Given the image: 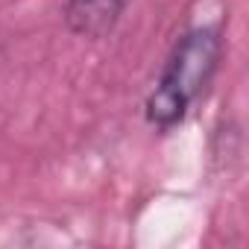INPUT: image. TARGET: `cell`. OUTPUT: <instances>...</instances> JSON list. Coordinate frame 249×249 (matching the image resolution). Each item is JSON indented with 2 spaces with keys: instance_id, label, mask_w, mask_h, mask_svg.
I'll use <instances>...</instances> for the list:
<instances>
[{
  "instance_id": "cell-1",
  "label": "cell",
  "mask_w": 249,
  "mask_h": 249,
  "mask_svg": "<svg viewBox=\"0 0 249 249\" xmlns=\"http://www.w3.org/2000/svg\"><path fill=\"white\" fill-rule=\"evenodd\" d=\"M223 56V38L214 27L191 30L173 47L156 91L147 100V120L156 129H173L211 82Z\"/></svg>"
},
{
  "instance_id": "cell-2",
  "label": "cell",
  "mask_w": 249,
  "mask_h": 249,
  "mask_svg": "<svg viewBox=\"0 0 249 249\" xmlns=\"http://www.w3.org/2000/svg\"><path fill=\"white\" fill-rule=\"evenodd\" d=\"M126 0H65V21L82 38H103L120 21Z\"/></svg>"
}]
</instances>
